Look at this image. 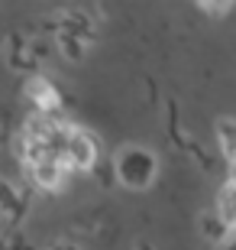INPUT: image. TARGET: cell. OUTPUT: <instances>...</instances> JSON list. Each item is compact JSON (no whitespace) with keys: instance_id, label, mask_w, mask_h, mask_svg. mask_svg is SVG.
I'll use <instances>...</instances> for the list:
<instances>
[{"instance_id":"obj_1","label":"cell","mask_w":236,"mask_h":250,"mask_svg":"<svg viewBox=\"0 0 236 250\" xmlns=\"http://www.w3.org/2000/svg\"><path fill=\"white\" fill-rule=\"evenodd\" d=\"M117 176L123 186H133V188H145L149 182L155 179V156L149 149H139V146H129L117 156Z\"/></svg>"},{"instance_id":"obj_2","label":"cell","mask_w":236,"mask_h":250,"mask_svg":"<svg viewBox=\"0 0 236 250\" xmlns=\"http://www.w3.org/2000/svg\"><path fill=\"white\" fill-rule=\"evenodd\" d=\"M97 159V143H94L84 130L78 127H65L62 137V163L68 169H91Z\"/></svg>"},{"instance_id":"obj_3","label":"cell","mask_w":236,"mask_h":250,"mask_svg":"<svg viewBox=\"0 0 236 250\" xmlns=\"http://www.w3.org/2000/svg\"><path fill=\"white\" fill-rule=\"evenodd\" d=\"M29 179L36 182L39 188H49V192H55V188L65 186V176H68V166H65L62 159H42V163H29Z\"/></svg>"},{"instance_id":"obj_4","label":"cell","mask_w":236,"mask_h":250,"mask_svg":"<svg viewBox=\"0 0 236 250\" xmlns=\"http://www.w3.org/2000/svg\"><path fill=\"white\" fill-rule=\"evenodd\" d=\"M26 98L39 107V114L55 117V111H58V94H55V88L46 78H29L26 82Z\"/></svg>"},{"instance_id":"obj_5","label":"cell","mask_w":236,"mask_h":250,"mask_svg":"<svg viewBox=\"0 0 236 250\" xmlns=\"http://www.w3.org/2000/svg\"><path fill=\"white\" fill-rule=\"evenodd\" d=\"M217 218L227 224L230 231H236V182L220 188L217 195Z\"/></svg>"},{"instance_id":"obj_6","label":"cell","mask_w":236,"mask_h":250,"mask_svg":"<svg viewBox=\"0 0 236 250\" xmlns=\"http://www.w3.org/2000/svg\"><path fill=\"white\" fill-rule=\"evenodd\" d=\"M217 140H220L223 156L236 166V121H220L217 124Z\"/></svg>"},{"instance_id":"obj_7","label":"cell","mask_w":236,"mask_h":250,"mask_svg":"<svg viewBox=\"0 0 236 250\" xmlns=\"http://www.w3.org/2000/svg\"><path fill=\"white\" fill-rule=\"evenodd\" d=\"M220 250H236V231H230V237L220 244Z\"/></svg>"},{"instance_id":"obj_8","label":"cell","mask_w":236,"mask_h":250,"mask_svg":"<svg viewBox=\"0 0 236 250\" xmlns=\"http://www.w3.org/2000/svg\"><path fill=\"white\" fill-rule=\"evenodd\" d=\"M200 10H204V13H227L230 3H227V7H210V3H200Z\"/></svg>"},{"instance_id":"obj_9","label":"cell","mask_w":236,"mask_h":250,"mask_svg":"<svg viewBox=\"0 0 236 250\" xmlns=\"http://www.w3.org/2000/svg\"><path fill=\"white\" fill-rule=\"evenodd\" d=\"M233 182H236V166H233Z\"/></svg>"}]
</instances>
